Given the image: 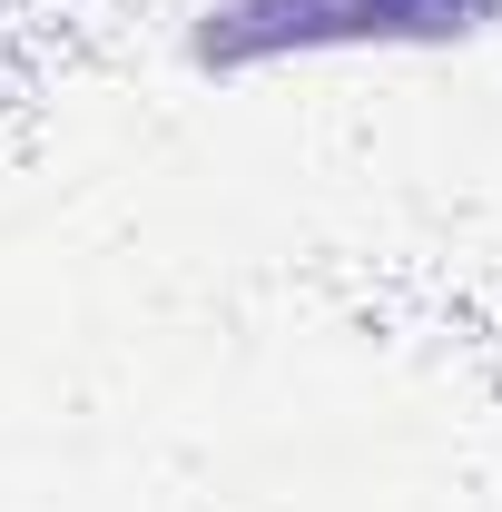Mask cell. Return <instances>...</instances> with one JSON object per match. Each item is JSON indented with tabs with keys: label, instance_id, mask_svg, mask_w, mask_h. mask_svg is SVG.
Returning <instances> with one entry per match:
<instances>
[{
	"label": "cell",
	"instance_id": "obj_1",
	"mask_svg": "<svg viewBox=\"0 0 502 512\" xmlns=\"http://www.w3.org/2000/svg\"><path fill=\"white\" fill-rule=\"evenodd\" d=\"M502 40V0H197L188 69L256 79L286 60H355V50H473Z\"/></svg>",
	"mask_w": 502,
	"mask_h": 512
}]
</instances>
